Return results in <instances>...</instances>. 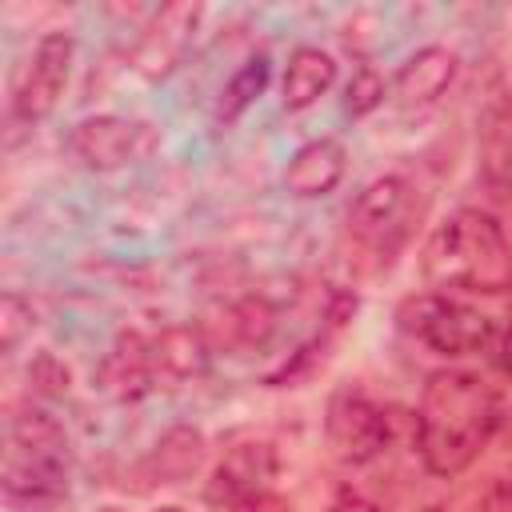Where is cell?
Segmentation results:
<instances>
[{
    "label": "cell",
    "mask_w": 512,
    "mask_h": 512,
    "mask_svg": "<svg viewBox=\"0 0 512 512\" xmlns=\"http://www.w3.org/2000/svg\"><path fill=\"white\" fill-rule=\"evenodd\" d=\"M348 172V148L336 136H316L308 144H300L284 168V188L296 200H316L328 196Z\"/></svg>",
    "instance_id": "13"
},
{
    "label": "cell",
    "mask_w": 512,
    "mask_h": 512,
    "mask_svg": "<svg viewBox=\"0 0 512 512\" xmlns=\"http://www.w3.org/2000/svg\"><path fill=\"white\" fill-rule=\"evenodd\" d=\"M276 452L268 444H236L220 456V464L212 468L208 484H204V500L212 508H232L248 496H260V492H272V480H276Z\"/></svg>",
    "instance_id": "10"
},
{
    "label": "cell",
    "mask_w": 512,
    "mask_h": 512,
    "mask_svg": "<svg viewBox=\"0 0 512 512\" xmlns=\"http://www.w3.org/2000/svg\"><path fill=\"white\" fill-rule=\"evenodd\" d=\"M420 272L432 288L500 296L512 292V240L484 208H456L444 216L420 252Z\"/></svg>",
    "instance_id": "2"
},
{
    "label": "cell",
    "mask_w": 512,
    "mask_h": 512,
    "mask_svg": "<svg viewBox=\"0 0 512 512\" xmlns=\"http://www.w3.org/2000/svg\"><path fill=\"white\" fill-rule=\"evenodd\" d=\"M488 356H492V364L512 380V308L504 312V324H496L492 344H488Z\"/></svg>",
    "instance_id": "21"
},
{
    "label": "cell",
    "mask_w": 512,
    "mask_h": 512,
    "mask_svg": "<svg viewBox=\"0 0 512 512\" xmlns=\"http://www.w3.org/2000/svg\"><path fill=\"white\" fill-rule=\"evenodd\" d=\"M480 180L492 192H512V88L492 96L476 128Z\"/></svg>",
    "instance_id": "14"
},
{
    "label": "cell",
    "mask_w": 512,
    "mask_h": 512,
    "mask_svg": "<svg viewBox=\"0 0 512 512\" xmlns=\"http://www.w3.org/2000/svg\"><path fill=\"white\" fill-rule=\"evenodd\" d=\"M96 512H120V508H96Z\"/></svg>",
    "instance_id": "25"
},
{
    "label": "cell",
    "mask_w": 512,
    "mask_h": 512,
    "mask_svg": "<svg viewBox=\"0 0 512 512\" xmlns=\"http://www.w3.org/2000/svg\"><path fill=\"white\" fill-rule=\"evenodd\" d=\"M328 512H380L372 500H364V496H356V492H344L340 500H332L328 504Z\"/></svg>",
    "instance_id": "23"
},
{
    "label": "cell",
    "mask_w": 512,
    "mask_h": 512,
    "mask_svg": "<svg viewBox=\"0 0 512 512\" xmlns=\"http://www.w3.org/2000/svg\"><path fill=\"white\" fill-rule=\"evenodd\" d=\"M400 324L420 344H428L440 356H476V352H488L492 332H496V324L484 312H476L464 300H452L444 292L408 296L404 308H400Z\"/></svg>",
    "instance_id": "6"
},
{
    "label": "cell",
    "mask_w": 512,
    "mask_h": 512,
    "mask_svg": "<svg viewBox=\"0 0 512 512\" xmlns=\"http://www.w3.org/2000/svg\"><path fill=\"white\" fill-rule=\"evenodd\" d=\"M72 52H76V40L64 28H52L32 44L24 64L12 72V92H8L12 124L32 128V124H40L44 116L56 112V104L64 96V84H68V72H72Z\"/></svg>",
    "instance_id": "7"
},
{
    "label": "cell",
    "mask_w": 512,
    "mask_h": 512,
    "mask_svg": "<svg viewBox=\"0 0 512 512\" xmlns=\"http://www.w3.org/2000/svg\"><path fill=\"white\" fill-rule=\"evenodd\" d=\"M504 408L496 388L468 368H436L416 404V452L420 464L452 480L476 464L488 440L500 432Z\"/></svg>",
    "instance_id": "1"
},
{
    "label": "cell",
    "mask_w": 512,
    "mask_h": 512,
    "mask_svg": "<svg viewBox=\"0 0 512 512\" xmlns=\"http://www.w3.org/2000/svg\"><path fill=\"white\" fill-rule=\"evenodd\" d=\"M464 512H512V476L508 480H496L488 484Z\"/></svg>",
    "instance_id": "20"
},
{
    "label": "cell",
    "mask_w": 512,
    "mask_h": 512,
    "mask_svg": "<svg viewBox=\"0 0 512 512\" xmlns=\"http://www.w3.org/2000/svg\"><path fill=\"white\" fill-rule=\"evenodd\" d=\"M208 364V344L192 328H160V332H140L128 328L112 340V348L100 360L96 384L108 400H144L156 388H172Z\"/></svg>",
    "instance_id": "5"
},
{
    "label": "cell",
    "mask_w": 512,
    "mask_h": 512,
    "mask_svg": "<svg viewBox=\"0 0 512 512\" xmlns=\"http://www.w3.org/2000/svg\"><path fill=\"white\" fill-rule=\"evenodd\" d=\"M384 100H388L384 76H380L372 64H356V72H352V80H348V88H344V108H348V116L360 120V116L376 112Z\"/></svg>",
    "instance_id": "18"
},
{
    "label": "cell",
    "mask_w": 512,
    "mask_h": 512,
    "mask_svg": "<svg viewBox=\"0 0 512 512\" xmlns=\"http://www.w3.org/2000/svg\"><path fill=\"white\" fill-rule=\"evenodd\" d=\"M0 484L16 508H56L72 484V440L48 408L12 412L0 448Z\"/></svg>",
    "instance_id": "4"
},
{
    "label": "cell",
    "mask_w": 512,
    "mask_h": 512,
    "mask_svg": "<svg viewBox=\"0 0 512 512\" xmlns=\"http://www.w3.org/2000/svg\"><path fill=\"white\" fill-rule=\"evenodd\" d=\"M456 52L444 48V44H428L420 52H412L396 76H392V88H388V100L400 108V112H424L432 108L456 80Z\"/></svg>",
    "instance_id": "12"
},
{
    "label": "cell",
    "mask_w": 512,
    "mask_h": 512,
    "mask_svg": "<svg viewBox=\"0 0 512 512\" xmlns=\"http://www.w3.org/2000/svg\"><path fill=\"white\" fill-rule=\"evenodd\" d=\"M224 512H292V508L276 492H260V496H248V500H240V504H232Z\"/></svg>",
    "instance_id": "22"
},
{
    "label": "cell",
    "mask_w": 512,
    "mask_h": 512,
    "mask_svg": "<svg viewBox=\"0 0 512 512\" xmlns=\"http://www.w3.org/2000/svg\"><path fill=\"white\" fill-rule=\"evenodd\" d=\"M160 512H184V508H160Z\"/></svg>",
    "instance_id": "24"
},
{
    "label": "cell",
    "mask_w": 512,
    "mask_h": 512,
    "mask_svg": "<svg viewBox=\"0 0 512 512\" xmlns=\"http://www.w3.org/2000/svg\"><path fill=\"white\" fill-rule=\"evenodd\" d=\"M32 324H36L32 300H24L20 292H4L0 296V348L16 352V344L32 332Z\"/></svg>",
    "instance_id": "19"
},
{
    "label": "cell",
    "mask_w": 512,
    "mask_h": 512,
    "mask_svg": "<svg viewBox=\"0 0 512 512\" xmlns=\"http://www.w3.org/2000/svg\"><path fill=\"white\" fill-rule=\"evenodd\" d=\"M336 84V60L316 48V44H300L288 64H284V76H280V104L288 112H304L312 108L328 88Z\"/></svg>",
    "instance_id": "16"
},
{
    "label": "cell",
    "mask_w": 512,
    "mask_h": 512,
    "mask_svg": "<svg viewBox=\"0 0 512 512\" xmlns=\"http://www.w3.org/2000/svg\"><path fill=\"white\" fill-rule=\"evenodd\" d=\"M324 436H328V448L344 464H372L392 444V416L364 388L344 384L328 396Z\"/></svg>",
    "instance_id": "8"
},
{
    "label": "cell",
    "mask_w": 512,
    "mask_h": 512,
    "mask_svg": "<svg viewBox=\"0 0 512 512\" xmlns=\"http://www.w3.org/2000/svg\"><path fill=\"white\" fill-rule=\"evenodd\" d=\"M196 24H200V8L196 4H164V8H156L148 28L140 32V40L132 48L136 72H144L148 80L168 76L184 60V52H188V44L196 36Z\"/></svg>",
    "instance_id": "11"
},
{
    "label": "cell",
    "mask_w": 512,
    "mask_h": 512,
    "mask_svg": "<svg viewBox=\"0 0 512 512\" xmlns=\"http://www.w3.org/2000/svg\"><path fill=\"white\" fill-rule=\"evenodd\" d=\"M424 212L420 184L388 172L356 192L340 224V260L352 276H380L408 248Z\"/></svg>",
    "instance_id": "3"
},
{
    "label": "cell",
    "mask_w": 512,
    "mask_h": 512,
    "mask_svg": "<svg viewBox=\"0 0 512 512\" xmlns=\"http://www.w3.org/2000/svg\"><path fill=\"white\" fill-rule=\"evenodd\" d=\"M156 128L136 116H88L68 132V152L92 172H112L144 160L156 148Z\"/></svg>",
    "instance_id": "9"
},
{
    "label": "cell",
    "mask_w": 512,
    "mask_h": 512,
    "mask_svg": "<svg viewBox=\"0 0 512 512\" xmlns=\"http://www.w3.org/2000/svg\"><path fill=\"white\" fill-rule=\"evenodd\" d=\"M204 456H208L204 432L192 428V424H176V428H168V432L156 440V448L144 456L140 476L152 480V484H180V480H188V476L204 464Z\"/></svg>",
    "instance_id": "15"
},
{
    "label": "cell",
    "mask_w": 512,
    "mask_h": 512,
    "mask_svg": "<svg viewBox=\"0 0 512 512\" xmlns=\"http://www.w3.org/2000/svg\"><path fill=\"white\" fill-rule=\"evenodd\" d=\"M268 56L264 52H256V56H248L236 72H232V80L220 88V100H216V112H212V120L220 124V128H228V124H236L244 112H248V104L268 88Z\"/></svg>",
    "instance_id": "17"
}]
</instances>
